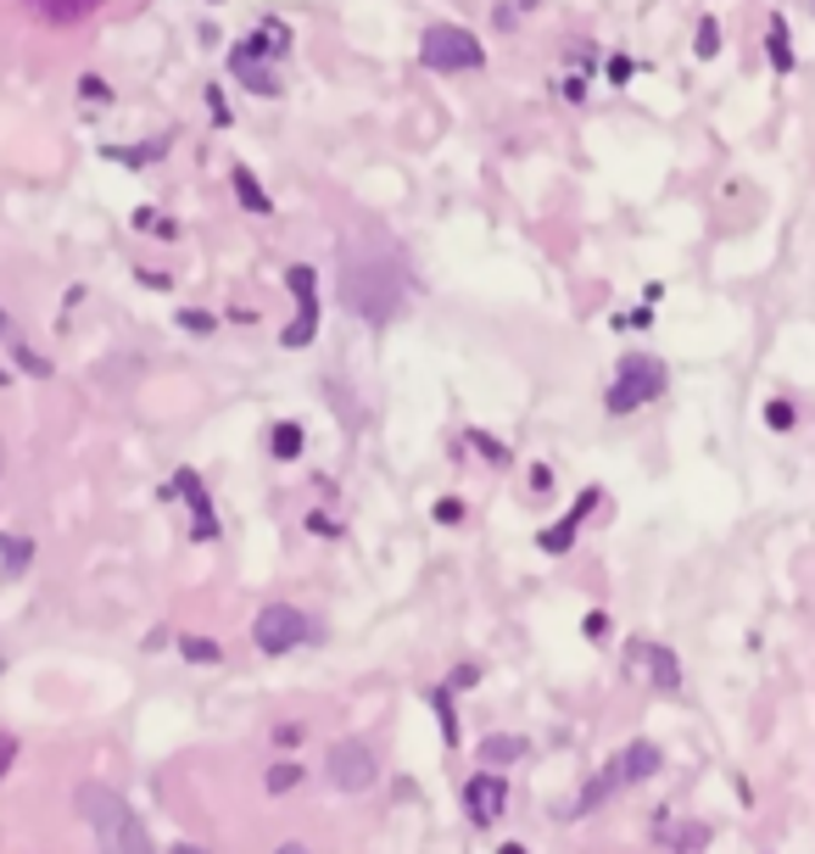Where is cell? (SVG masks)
Masks as SVG:
<instances>
[{"instance_id": "obj_1", "label": "cell", "mask_w": 815, "mask_h": 854, "mask_svg": "<svg viewBox=\"0 0 815 854\" xmlns=\"http://www.w3.org/2000/svg\"><path fill=\"white\" fill-rule=\"evenodd\" d=\"M408 291H414V279H408V268H402L391 241L369 235V241H346L341 246V285H335V296H341V307L352 318L380 330V324H391L402 313Z\"/></svg>"}, {"instance_id": "obj_2", "label": "cell", "mask_w": 815, "mask_h": 854, "mask_svg": "<svg viewBox=\"0 0 815 854\" xmlns=\"http://www.w3.org/2000/svg\"><path fill=\"white\" fill-rule=\"evenodd\" d=\"M73 804H79V815L90 821V832H96V848H101V854H157V848H151L146 821L129 809V798H124V793H112V787H101V782H79Z\"/></svg>"}, {"instance_id": "obj_3", "label": "cell", "mask_w": 815, "mask_h": 854, "mask_svg": "<svg viewBox=\"0 0 815 854\" xmlns=\"http://www.w3.org/2000/svg\"><path fill=\"white\" fill-rule=\"evenodd\" d=\"M665 363L659 357H648V352H626L620 363H615V380H609V391H603V408L609 413H637L642 402H654L659 391H665Z\"/></svg>"}, {"instance_id": "obj_4", "label": "cell", "mask_w": 815, "mask_h": 854, "mask_svg": "<svg viewBox=\"0 0 815 854\" xmlns=\"http://www.w3.org/2000/svg\"><path fill=\"white\" fill-rule=\"evenodd\" d=\"M420 62H425L431 73H475V68H487V51H481V40H475L470 29H459V23H431V29L420 35Z\"/></svg>"}, {"instance_id": "obj_5", "label": "cell", "mask_w": 815, "mask_h": 854, "mask_svg": "<svg viewBox=\"0 0 815 854\" xmlns=\"http://www.w3.org/2000/svg\"><path fill=\"white\" fill-rule=\"evenodd\" d=\"M665 759H659V748L654 743H626L609 765H603V776H592L587 782V793L576 798V809H592V804H603V798H615L620 787H631V782H642V776H654Z\"/></svg>"}, {"instance_id": "obj_6", "label": "cell", "mask_w": 815, "mask_h": 854, "mask_svg": "<svg viewBox=\"0 0 815 854\" xmlns=\"http://www.w3.org/2000/svg\"><path fill=\"white\" fill-rule=\"evenodd\" d=\"M285 291L296 296V318L279 330V346H307L313 335H318V268H307V263H291L285 268Z\"/></svg>"}, {"instance_id": "obj_7", "label": "cell", "mask_w": 815, "mask_h": 854, "mask_svg": "<svg viewBox=\"0 0 815 854\" xmlns=\"http://www.w3.org/2000/svg\"><path fill=\"white\" fill-rule=\"evenodd\" d=\"M252 642H257L263 654H291V648L313 642V620H307L302 609H291V603H268V609L257 615V626H252Z\"/></svg>"}, {"instance_id": "obj_8", "label": "cell", "mask_w": 815, "mask_h": 854, "mask_svg": "<svg viewBox=\"0 0 815 854\" xmlns=\"http://www.w3.org/2000/svg\"><path fill=\"white\" fill-rule=\"evenodd\" d=\"M324 770H330V782L341 787V793H363L369 782H374V748L363 743V737H341V743H330L324 748Z\"/></svg>"}, {"instance_id": "obj_9", "label": "cell", "mask_w": 815, "mask_h": 854, "mask_svg": "<svg viewBox=\"0 0 815 854\" xmlns=\"http://www.w3.org/2000/svg\"><path fill=\"white\" fill-rule=\"evenodd\" d=\"M464 809H470L475 826H492V821L509 809V776H492V770L470 776V782H464Z\"/></svg>"}, {"instance_id": "obj_10", "label": "cell", "mask_w": 815, "mask_h": 854, "mask_svg": "<svg viewBox=\"0 0 815 854\" xmlns=\"http://www.w3.org/2000/svg\"><path fill=\"white\" fill-rule=\"evenodd\" d=\"M229 73H235V79H240V90H252V96H268V101H274V96H285V79H279V73H274L263 57H252L246 46H235V51H229Z\"/></svg>"}, {"instance_id": "obj_11", "label": "cell", "mask_w": 815, "mask_h": 854, "mask_svg": "<svg viewBox=\"0 0 815 854\" xmlns=\"http://www.w3.org/2000/svg\"><path fill=\"white\" fill-rule=\"evenodd\" d=\"M592 509H598V492H581L576 509H570L553 531H542V553H570V548H576V531H581V520H587Z\"/></svg>"}, {"instance_id": "obj_12", "label": "cell", "mask_w": 815, "mask_h": 854, "mask_svg": "<svg viewBox=\"0 0 815 854\" xmlns=\"http://www.w3.org/2000/svg\"><path fill=\"white\" fill-rule=\"evenodd\" d=\"M174 492H185V498H190L196 537H202V542H213V537H218V520H213V503H207V487L196 481V470H179V475H174Z\"/></svg>"}, {"instance_id": "obj_13", "label": "cell", "mask_w": 815, "mask_h": 854, "mask_svg": "<svg viewBox=\"0 0 815 854\" xmlns=\"http://www.w3.org/2000/svg\"><path fill=\"white\" fill-rule=\"evenodd\" d=\"M240 46H246L252 57H263V62H285V51H291V29H285L279 18H268V23H263L252 40H240Z\"/></svg>"}, {"instance_id": "obj_14", "label": "cell", "mask_w": 815, "mask_h": 854, "mask_svg": "<svg viewBox=\"0 0 815 854\" xmlns=\"http://www.w3.org/2000/svg\"><path fill=\"white\" fill-rule=\"evenodd\" d=\"M765 57H770L776 73H793V68H798V57H793V35H787V18H770V29H765Z\"/></svg>"}, {"instance_id": "obj_15", "label": "cell", "mask_w": 815, "mask_h": 854, "mask_svg": "<svg viewBox=\"0 0 815 854\" xmlns=\"http://www.w3.org/2000/svg\"><path fill=\"white\" fill-rule=\"evenodd\" d=\"M29 7L46 18V23H79V18H90L101 0H29Z\"/></svg>"}, {"instance_id": "obj_16", "label": "cell", "mask_w": 815, "mask_h": 854, "mask_svg": "<svg viewBox=\"0 0 815 854\" xmlns=\"http://www.w3.org/2000/svg\"><path fill=\"white\" fill-rule=\"evenodd\" d=\"M648 670H654V687L659 693H676L681 687V665H676V654L665 642H648Z\"/></svg>"}, {"instance_id": "obj_17", "label": "cell", "mask_w": 815, "mask_h": 854, "mask_svg": "<svg viewBox=\"0 0 815 854\" xmlns=\"http://www.w3.org/2000/svg\"><path fill=\"white\" fill-rule=\"evenodd\" d=\"M235 196H240V207H246V213H257V218H268V213H274V202H268V190L257 185V174H252V168H235Z\"/></svg>"}, {"instance_id": "obj_18", "label": "cell", "mask_w": 815, "mask_h": 854, "mask_svg": "<svg viewBox=\"0 0 815 854\" xmlns=\"http://www.w3.org/2000/svg\"><path fill=\"white\" fill-rule=\"evenodd\" d=\"M268 448H274V459H279V464H291V459L302 453V424H296V419L274 424V436H268Z\"/></svg>"}, {"instance_id": "obj_19", "label": "cell", "mask_w": 815, "mask_h": 854, "mask_svg": "<svg viewBox=\"0 0 815 854\" xmlns=\"http://www.w3.org/2000/svg\"><path fill=\"white\" fill-rule=\"evenodd\" d=\"M659 837H665L670 848H704V843H709V826H687V832H681V826H670V815H665V821H659Z\"/></svg>"}, {"instance_id": "obj_20", "label": "cell", "mask_w": 815, "mask_h": 854, "mask_svg": "<svg viewBox=\"0 0 815 854\" xmlns=\"http://www.w3.org/2000/svg\"><path fill=\"white\" fill-rule=\"evenodd\" d=\"M693 57H698V62H715V57H720V23H715V18H698V40H693Z\"/></svg>"}, {"instance_id": "obj_21", "label": "cell", "mask_w": 815, "mask_h": 854, "mask_svg": "<svg viewBox=\"0 0 815 854\" xmlns=\"http://www.w3.org/2000/svg\"><path fill=\"white\" fill-rule=\"evenodd\" d=\"M179 654H185L190 665H218V659H224V648H218L213 637H185V642H179Z\"/></svg>"}, {"instance_id": "obj_22", "label": "cell", "mask_w": 815, "mask_h": 854, "mask_svg": "<svg viewBox=\"0 0 815 854\" xmlns=\"http://www.w3.org/2000/svg\"><path fill=\"white\" fill-rule=\"evenodd\" d=\"M520 754H526L520 737H487V743H481V759H487V765H503V759H520Z\"/></svg>"}, {"instance_id": "obj_23", "label": "cell", "mask_w": 815, "mask_h": 854, "mask_svg": "<svg viewBox=\"0 0 815 854\" xmlns=\"http://www.w3.org/2000/svg\"><path fill=\"white\" fill-rule=\"evenodd\" d=\"M0 559H7V570H29L35 542H29V537H0Z\"/></svg>"}, {"instance_id": "obj_24", "label": "cell", "mask_w": 815, "mask_h": 854, "mask_svg": "<svg viewBox=\"0 0 815 854\" xmlns=\"http://www.w3.org/2000/svg\"><path fill=\"white\" fill-rule=\"evenodd\" d=\"M765 424H770V431H793V424H798V413H793V402H782V396H770V402H765Z\"/></svg>"}, {"instance_id": "obj_25", "label": "cell", "mask_w": 815, "mask_h": 854, "mask_svg": "<svg viewBox=\"0 0 815 854\" xmlns=\"http://www.w3.org/2000/svg\"><path fill=\"white\" fill-rule=\"evenodd\" d=\"M107 157H112V163L140 168V163H157V146H107Z\"/></svg>"}, {"instance_id": "obj_26", "label": "cell", "mask_w": 815, "mask_h": 854, "mask_svg": "<svg viewBox=\"0 0 815 854\" xmlns=\"http://www.w3.org/2000/svg\"><path fill=\"white\" fill-rule=\"evenodd\" d=\"M179 330H190V335H213V330H218V318H213V313H202V307H185V313H179Z\"/></svg>"}, {"instance_id": "obj_27", "label": "cell", "mask_w": 815, "mask_h": 854, "mask_svg": "<svg viewBox=\"0 0 815 854\" xmlns=\"http://www.w3.org/2000/svg\"><path fill=\"white\" fill-rule=\"evenodd\" d=\"M431 704H436V715H442V737H448V743H459V720H453V704H448V687H436V693H431Z\"/></svg>"}, {"instance_id": "obj_28", "label": "cell", "mask_w": 815, "mask_h": 854, "mask_svg": "<svg viewBox=\"0 0 815 854\" xmlns=\"http://www.w3.org/2000/svg\"><path fill=\"white\" fill-rule=\"evenodd\" d=\"M603 73H609V85H631V73H637V62H631L626 51H615V57L603 62Z\"/></svg>"}, {"instance_id": "obj_29", "label": "cell", "mask_w": 815, "mask_h": 854, "mask_svg": "<svg viewBox=\"0 0 815 854\" xmlns=\"http://www.w3.org/2000/svg\"><path fill=\"white\" fill-rule=\"evenodd\" d=\"M207 107H213V124H218V129H229V124H235V112H229V101H224V90H218V85H207Z\"/></svg>"}, {"instance_id": "obj_30", "label": "cell", "mask_w": 815, "mask_h": 854, "mask_svg": "<svg viewBox=\"0 0 815 854\" xmlns=\"http://www.w3.org/2000/svg\"><path fill=\"white\" fill-rule=\"evenodd\" d=\"M296 782H302V770H296V765H274V770H268V793H291Z\"/></svg>"}, {"instance_id": "obj_31", "label": "cell", "mask_w": 815, "mask_h": 854, "mask_svg": "<svg viewBox=\"0 0 815 854\" xmlns=\"http://www.w3.org/2000/svg\"><path fill=\"white\" fill-rule=\"evenodd\" d=\"M470 442H475V448H481V453H487L492 464H509V448H503V442H492L487 431H470Z\"/></svg>"}, {"instance_id": "obj_32", "label": "cell", "mask_w": 815, "mask_h": 854, "mask_svg": "<svg viewBox=\"0 0 815 854\" xmlns=\"http://www.w3.org/2000/svg\"><path fill=\"white\" fill-rule=\"evenodd\" d=\"M18 363H23V369H29V374H40V380H46V374H51V363H46V357H40V352H29V346H18Z\"/></svg>"}, {"instance_id": "obj_33", "label": "cell", "mask_w": 815, "mask_h": 854, "mask_svg": "<svg viewBox=\"0 0 815 854\" xmlns=\"http://www.w3.org/2000/svg\"><path fill=\"white\" fill-rule=\"evenodd\" d=\"M436 520H442V526H459V520H464V503H459V498H442V503H436Z\"/></svg>"}, {"instance_id": "obj_34", "label": "cell", "mask_w": 815, "mask_h": 854, "mask_svg": "<svg viewBox=\"0 0 815 854\" xmlns=\"http://www.w3.org/2000/svg\"><path fill=\"white\" fill-rule=\"evenodd\" d=\"M475 681H481V665H464V670H453L448 693H464V687H475Z\"/></svg>"}, {"instance_id": "obj_35", "label": "cell", "mask_w": 815, "mask_h": 854, "mask_svg": "<svg viewBox=\"0 0 815 854\" xmlns=\"http://www.w3.org/2000/svg\"><path fill=\"white\" fill-rule=\"evenodd\" d=\"M12 759H18V737H12V732H0V776L12 770Z\"/></svg>"}, {"instance_id": "obj_36", "label": "cell", "mask_w": 815, "mask_h": 854, "mask_svg": "<svg viewBox=\"0 0 815 854\" xmlns=\"http://www.w3.org/2000/svg\"><path fill=\"white\" fill-rule=\"evenodd\" d=\"M79 96H90V101H112V90H107L101 79H79Z\"/></svg>"}, {"instance_id": "obj_37", "label": "cell", "mask_w": 815, "mask_h": 854, "mask_svg": "<svg viewBox=\"0 0 815 854\" xmlns=\"http://www.w3.org/2000/svg\"><path fill=\"white\" fill-rule=\"evenodd\" d=\"M615 324H620V330H648V324H654V313H648V307H637V313H626V318H615Z\"/></svg>"}, {"instance_id": "obj_38", "label": "cell", "mask_w": 815, "mask_h": 854, "mask_svg": "<svg viewBox=\"0 0 815 854\" xmlns=\"http://www.w3.org/2000/svg\"><path fill=\"white\" fill-rule=\"evenodd\" d=\"M581 631H587V637H603V631H609V615H603V609H592V615L581 620Z\"/></svg>"}, {"instance_id": "obj_39", "label": "cell", "mask_w": 815, "mask_h": 854, "mask_svg": "<svg viewBox=\"0 0 815 854\" xmlns=\"http://www.w3.org/2000/svg\"><path fill=\"white\" fill-rule=\"evenodd\" d=\"M274 743H279V748H291V743H302V726H274Z\"/></svg>"}, {"instance_id": "obj_40", "label": "cell", "mask_w": 815, "mask_h": 854, "mask_svg": "<svg viewBox=\"0 0 815 854\" xmlns=\"http://www.w3.org/2000/svg\"><path fill=\"white\" fill-rule=\"evenodd\" d=\"M531 487H537V492H548V487H553V470H548V464H537V470H531Z\"/></svg>"}, {"instance_id": "obj_41", "label": "cell", "mask_w": 815, "mask_h": 854, "mask_svg": "<svg viewBox=\"0 0 815 854\" xmlns=\"http://www.w3.org/2000/svg\"><path fill=\"white\" fill-rule=\"evenodd\" d=\"M168 854H207V848H202V843H174Z\"/></svg>"}, {"instance_id": "obj_42", "label": "cell", "mask_w": 815, "mask_h": 854, "mask_svg": "<svg viewBox=\"0 0 815 854\" xmlns=\"http://www.w3.org/2000/svg\"><path fill=\"white\" fill-rule=\"evenodd\" d=\"M274 854H313V848H302V843H279Z\"/></svg>"}, {"instance_id": "obj_43", "label": "cell", "mask_w": 815, "mask_h": 854, "mask_svg": "<svg viewBox=\"0 0 815 854\" xmlns=\"http://www.w3.org/2000/svg\"><path fill=\"white\" fill-rule=\"evenodd\" d=\"M0 335H12V318H7V307H0Z\"/></svg>"}, {"instance_id": "obj_44", "label": "cell", "mask_w": 815, "mask_h": 854, "mask_svg": "<svg viewBox=\"0 0 815 854\" xmlns=\"http://www.w3.org/2000/svg\"><path fill=\"white\" fill-rule=\"evenodd\" d=\"M498 854H526V848H520V843H503V848H498Z\"/></svg>"}]
</instances>
